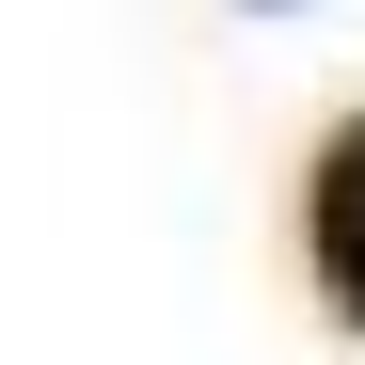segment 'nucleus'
Returning a JSON list of instances; mask_svg holds the SVG:
<instances>
[{"instance_id": "obj_1", "label": "nucleus", "mask_w": 365, "mask_h": 365, "mask_svg": "<svg viewBox=\"0 0 365 365\" xmlns=\"http://www.w3.org/2000/svg\"><path fill=\"white\" fill-rule=\"evenodd\" d=\"M365 255V128H334V159H318V270H349Z\"/></svg>"}]
</instances>
